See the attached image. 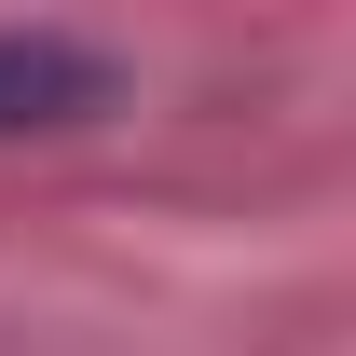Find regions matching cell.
Wrapping results in <instances>:
<instances>
[{"instance_id": "cell-1", "label": "cell", "mask_w": 356, "mask_h": 356, "mask_svg": "<svg viewBox=\"0 0 356 356\" xmlns=\"http://www.w3.org/2000/svg\"><path fill=\"white\" fill-rule=\"evenodd\" d=\"M124 96V69L69 28H0V137H55V124H96Z\"/></svg>"}]
</instances>
